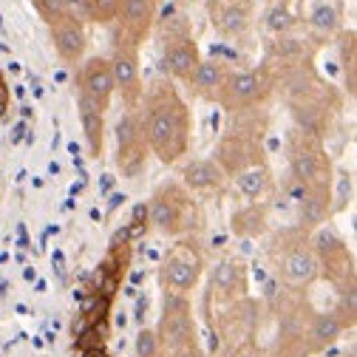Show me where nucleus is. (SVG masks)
I'll return each instance as SVG.
<instances>
[{"instance_id": "423d86ee", "label": "nucleus", "mask_w": 357, "mask_h": 357, "mask_svg": "<svg viewBox=\"0 0 357 357\" xmlns=\"http://www.w3.org/2000/svg\"><path fill=\"white\" fill-rule=\"evenodd\" d=\"M315 306H309L306 295H292L284 292L278 295L273 315H275V337L266 346L270 349V357H309L306 349V332H309V318Z\"/></svg>"}, {"instance_id": "4be33fe9", "label": "nucleus", "mask_w": 357, "mask_h": 357, "mask_svg": "<svg viewBox=\"0 0 357 357\" xmlns=\"http://www.w3.org/2000/svg\"><path fill=\"white\" fill-rule=\"evenodd\" d=\"M77 111H79V125H82L85 142H88V153H91L94 159H100L102 151H105V116H108V108H102L91 97L77 94Z\"/></svg>"}, {"instance_id": "a211bd4d", "label": "nucleus", "mask_w": 357, "mask_h": 357, "mask_svg": "<svg viewBox=\"0 0 357 357\" xmlns=\"http://www.w3.org/2000/svg\"><path fill=\"white\" fill-rule=\"evenodd\" d=\"M77 94L91 97L102 108H111V102H114V77H111L108 57L97 54V57H88V60L79 63V71H77Z\"/></svg>"}, {"instance_id": "0eeeda50", "label": "nucleus", "mask_w": 357, "mask_h": 357, "mask_svg": "<svg viewBox=\"0 0 357 357\" xmlns=\"http://www.w3.org/2000/svg\"><path fill=\"white\" fill-rule=\"evenodd\" d=\"M207 270V258L196 236L190 238H176L173 247H167L162 264H159V287L162 292L176 295H193L202 284Z\"/></svg>"}, {"instance_id": "bb28decb", "label": "nucleus", "mask_w": 357, "mask_h": 357, "mask_svg": "<svg viewBox=\"0 0 357 357\" xmlns=\"http://www.w3.org/2000/svg\"><path fill=\"white\" fill-rule=\"evenodd\" d=\"M340 66L346 74V91L349 97H354L357 88V46H354V31H340Z\"/></svg>"}, {"instance_id": "20e7f679", "label": "nucleus", "mask_w": 357, "mask_h": 357, "mask_svg": "<svg viewBox=\"0 0 357 357\" xmlns=\"http://www.w3.org/2000/svg\"><path fill=\"white\" fill-rule=\"evenodd\" d=\"M145 215L153 233L173 238V241L190 238L204 227V210L199 199L178 182H162L151 193L145 204Z\"/></svg>"}, {"instance_id": "473e14b6", "label": "nucleus", "mask_w": 357, "mask_h": 357, "mask_svg": "<svg viewBox=\"0 0 357 357\" xmlns=\"http://www.w3.org/2000/svg\"><path fill=\"white\" fill-rule=\"evenodd\" d=\"M9 102H12V94H9V82H6V77L0 74V119L6 116V111H9Z\"/></svg>"}, {"instance_id": "6e6552de", "label": "nucleus", "mask_w": 357, "mask_h": 357, "mask_svg": "<svg viewBox=\"0 0 357 357\" xmlns=\"http://www.w3.org/2000/svg\"><path fill=\"white\" fill-rule=\"evenodd\" d=\"M275 94V77L273 71L261 66V68H230L225 91L218 97V105L227 114H244V111H258L270 102Z\"/></svg>"}, {"instance_id": "f8f14e48", "label": "nucleus", "mask_w": 357, "mask_h": 357, "mask_svg": "<svg viewBox=\"0 0 357 357\" xmlns=\"http://www.w3.org/2000/svg\"><path fill=\"white\" fill-rule=\"evenodd\" d=\"M312 244L318 252V264H321V278H326L335 292H351L357 289V273H354V255L346 247L343 238H337L335 233H312Z\"/></svg>"}, {"instance_id": "412c9836", "label": "nucleus", "mask_w": 357, "mask_h": 357, "mask_svg": "<svg viewBox=\"0 0 357 357\" xmlns=\"http://www.w3.org/2000/svg\"><path fill=\"white\" fill-rule=\"evenodd\" d=\"M349 332V326L335 315L332 309H315L309 318V332H306V349L309 357H321L326 354L340 337Z\"/></svg>"}, {"instance_id": "1a4fd4ad", "label": "nucleus", "mask_w": 357, "mask_h": 357, "mask_svg": "<svg viewBox=\"0 0 357 357\" xmlns=\"http://www.w3.org/2000/svg\"><path fill=\"white\" fill-rule=\"evenodd\" d=\"M207 321L213 326V332L221 340V349H233L244 340L258 337L261 332V303L252 298H241L236 303H227L221 309L207 312Z\"/></svg>"}, {"instance_id": "f03ea898", "label": "nucleus", "mask_w": 357, "mask_h": 357, "mask_svg": "<svg viewBox=\"0 0 357 357\" xmlns=\"http://www.w3.org/2000/svg\"><path fill=\"white\" fill-rule=\"evenodd\" d=\"M266 255L273 261L278 284L292 295H306L321 281V264L315 244H312V233L301 227H287L275 233L266 247Z\"/></svg>"}, {"instance_id": "ddd939ff", "label": "nucleus", "mask_w": 357, "mask_h": 357, "mask_svg": "<svg viewBox=\"0 0 357 357\" xmlns=\"http://www.w3.org/2000/svg\"><path fill=\"white\" fill-rule=\"evenodd\" d=\"M111 77H114V94L122 97L125 111H139L142 102V71H139V49L128 43H114V52L108 57Z\"/></svg>"}, {"instance_id": "6ab92c4d", "label": "nucleus", "mask_w": 357, "mask_h": 357, "mask_svg": "<svg viewBox=\"0 0 357 357\" xmlns=\"http://www.w3.org/2000/svg\"><path fill=\"white\" fill-rule=\"evenodd\" d=\"M210 17L221 37L238 40L252 26V0H213Z\"/></svg>"}, {"instance_id": "7c9ffc66", "label": "nucleus", "mask_w": 357, "mask_h": 357, "mask_svg": "<svg viewBox=\"0 0 357 357\" xmlns=\"http://www.w3.org/2000/svg\"><path fill=\"white\" fill-rule=\"evenodd\" d=\"M133 354L137 357H165L162 346H159V337L151 326H142L137 332V340H133Z\"/></svg>"}, {"instance_id": "39448f33", "label": "nucleus", "mask_w": 357, "mask_h": 357, "mask_svg": "<svg viewBox=\"0 0 357 357\" xmlns=\"http://www.w3.org/2000/svg\"><path fill=\"white\" fill-rule=\"evenodd\" d=\"M287 159H289L292 185L303 190H332L335 188V167L324 148V139H315L295 128L287 142Z\"/></svg>"}, {"instance_id": "a878e982", "label": "nucleus", "mask_w": 357, "mask_h": 357, "mask_svg": "<svg viewBox=\"0 0 357 357\" xmlns=\"http://www.w3.org/2000/svg\"><path fill=\"white\" fill-rule=\"evenodd\" d=\"M82 6V20H91L97 26H111L119 17L122 9V0H79Z\"/></svg>"}, {"instance_id": "c85d7f7f", "label": "nucleus", "mask_w": 357, "mask_h": 357, "mask_svg": "<svg viewBox=\"0 0 357 357\" xmlns=\"http://www.w3.org/2000/svg\"><path fill=\"white\" fill-rule=\"evenodd\" d=\"M309 26L312 29H318V31H324V34H332V31H337V26H340V12L332 6V3H315L309 9Z\"/></svg>"}, {"instance_id": "dca6fc26", "label": "nucleus", "mask_w": 357, "mask_h": 357, "mask_svg": "<svg viewBox=\"0 0 357 357\" xmlns=\"http://www.w3.org/2000/svg\"><path fill=\"white\" fill-rule=\"evenodd\" d=\"M52 31V43H54V52L60 54V60L66 66H79L85 60V49H88V31H85V20L71 12L60 20H54L49 26Z\"/></svg>"}, {"instance_id": "f257e3e1", "label": "nucleus", "mask_w": 357, "mask_h": 357, "mask_svg": "<svg viewBox=\"0 0 357 357\" xmlns=\"http://www.w3.org/2000/svg\"><path fill=\"white\" fill-rule=\"evenodd\" d=\"M139 119L151 148V156H156L162 165H178L193 142V114L185 97L178 94L176 82L153 79L139 102Z\"/></svg>"}, {"instance_id": "7ed1b4c3", "label": "nucleus", "mask_w": 357, "mask_h": 357, "mask_svg": "<svg viewBox=\"0 0 357 357\" xmlns=\"http://www.w3.org/2000/svg\"><path fill=\"white\" fill-rule=\"evenodd\" d=\"M230 119H233L230 128L218 137L210 159L225 170L227 178H236L250 167L266 165V151H264L266 114L264 108H258V111L230 114Z\"/></svg>"}, {"instance_id": "5701e85b", "label": "nucleus", "mask_w": 357, "mask_h": 357, "mask_svg": "<svg viewBox=\"0 0 357 357\" xmlns=\"http://www.w3.org/2000/svg\"><path fill=\"white\" fill-rule=\"evenodd\" d=\"M227 74H230V66L227 63H221V60H202L199 68H196V74L190 77L188 88L193 91V97L218 105V97H221V91H225Z\"/></svg>"}, {"instance_id": "4468645a", "label": "nucleus", "mask_w": 357, "mask_h": 357, "mask_svg": "<svg viewBox=\"0 0 357 357\" xmlns=\"http://www.w3.org/2000/svg\"><path fill=\"white\" fill-rule=\"evenodd\" d=\"M153 26H156V0H122L114 43H128V46L139 49L153 31Z\"/></svg>"}, {"instance_id": "9d476101", "label": "nucleus", "mask_w": 357, "mask_h": 357, "mask_svg": "<svg viewBox=\"0 0 357 357\" xmlns=\"http://www.w3.org/2000/svg\"><path fill=\"white\" fill-rule=\"evenodd\" d=\"M241 298H250V273L247 264L236 255H225L213 264L207 287H204V312L221 309L227 303H236Z\"/></svg>"}, {"instance_id": "cd10ccee", "label": "nucleus", "mask_w": 357, "mask_h": 357, "mask_svg": "<svg viewBox=\"0 0 357 357\" xmlns=\"http://www.w3.org/2000/svg\"><path fill=\"white\" fill-rule=\"evenodd\" d=\"M295 23H298V17H295V12L289 9L287 0H275V3L266 9V15H264V26L270 29L275 37L289 34V31L295 29Z\"/></svg>"}, {"instance_id": "2eb2a0df", "label": "nucleus", "mask_w": 357, "mask_h": 357, "mask_svg": "<svg viewBox=\"0 0 357 357\" xmlns=\"http://www.w3.org/2000/svg\"><path fill=\"white\" fill-rule=\"evenodd\" d=\"M202 63V52L196 46L193 34H182V37H170L162 40V71L167 74L170 82H190V77L196 74Z\"/></svg>"}, {"instance_id": "72a5a7b5", "label": "nucleus", "mask_w": 357, "mask_h": 357, "mask_svg": "<svg viewBox=\"0 0 357 357\" xmlns=\"http://www.w3.org/2000/svg\"><path fill=\"white\" fill-rule=\"evenodd\" d=\"M343 357H357V354H354V346H351V349H349V351H346Z\"/></svg>"}, {"instance_id": "9b49d317", "label": "nucleus", "mask_w": 357, "mask_h": 357, "mask_svg": "<svg viewBox=\"0 0 357 357\" xmlns=\"http://www.w3.org/2000/svg\"><path fill=\"white\" fill-rule=\"evenodd\" d=\"M114 137H116V156H114L116 170L125 178H139L148 170V156H151L139 111H125L114 128Z\"/></svg>"}, {"instance_id": "b1692460", "label": "nucleus", "mask_w": 357, "mask_h": 357, "mask_svg": "<svg viewBox=\"0 0 357 357\" xmlns=\"http://www.w3.org/2000/svg\"><path fill=\"white\" fill-rule=\"evenodd\" d=\"M230 230L238 238H264L270 233V204L266 202H247L230 215Z\"/></svg>"}, {"instance_id": "aec40b11", "label": "nucleus", "mask_w": 357, "mask_h": 357, "mask_svg": "<svg viewBox=\"0 0 357 357\" xmlns=\"http://www.w3.org/2000/svg\"><path fill=\"white\" fill-rule=\"evenodd\" d=\"M292 199L298 204V227L306 233H318L332 215V190H303L292 185Z\"/></svg>"}, {"instance_id": "c756f323", "label": "nucleus", "mask_w": 357, "mask_h": 357, "mask_svg": "<svg viewBox=\"0 0 357 357\" xmlns=\"http://www.w3.org/2000/svg\"><path fill=\"white\" fill-rule=\"evenodd\" d=\"M31 3H34L37 15L46 20V26H52L54 20L71 15L74 6H79V0H31Z\"/></svg>"}, {"instance_id": "f3484780", "label": "nucleus", "mask_w": 357, "mask_h": 357, "mask_svg": "<svg viewBox=\"0 0 357 357\" xmlns=\"http://www.w3.org/2000/svg\"><path fill=\"white\" fill-rule=\"evenodd\" d=\"M178 185L188 188L193 196H221L230 178L213 159H190L178 167Z\"/></svg>"}, {"instance_id": "393cba45", "label": "nucleus", "mask_w": 357, "mask_h": 357, "mask_svg": "<svg viewBox=\"0 0 357 357\" xmlns=\"http://www.w3.org/2000/svg\"><path fill=\"white\" fill-rule=\"evenodd\" d=\"M236 188L247 202H264L275 190V178H273L270 165H258V167H250L241 176H236Z\"/></svg>"}, {"instance_id": "2f4dec72", "label": "nucleus", "mask_w": 357, "mask_h": 357, "mask_svg": "<svg viewBox=\"0 0 357 357\" xmlns=\"http://www.w3.org/2000/svg\"><path fill=\"white\" fill-rule=\"evenodd\" d=\"M221 357H270V349H266L258 337H252V340H244L227 351H221Z\"/></svg>"}]
</instances>
